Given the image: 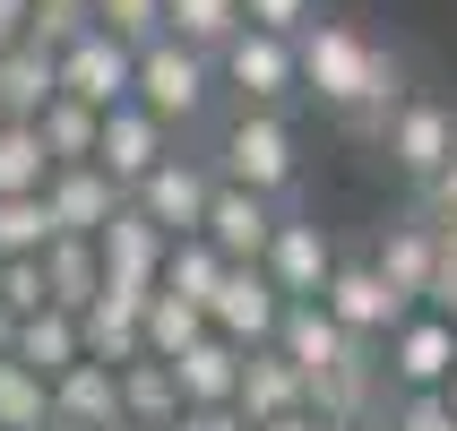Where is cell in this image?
Returning <instances> with one entry per match:
<instances>
[{"label":"cell","instance_id":"cell-17","mask_svg":"<svg viewBox=\"0 0 457 431\" xmlns=\"http://www.w3.org/2000/svg\"><path fill=\"white\" fill-rule=\"evenodd\" d=\"M199 233H207L225 259H259V251H268V233H277V199H259V190H242V181H216Z\"/></svg>","mask_w":457,"mask_h":431},{"label":"cell","instance_id":"cell-28","mask_svg":"<svg viewBox=\"0 0 457 431\" xmlns=\"http://www.w3.org/2000/svg\"><path fill=\"white\" fill-rule=\"evenodd\" d=\"M52 423V380L26 371L18 354H0V431H44Z\"/></svg>","mask_w":457,"mask_h":431},{"label":"cell","instance_id":"cell-36","mask_svg":"<svg viewBox=\"0 0 457 431\" xmlns=\"http://www.w3.org/2000/svg\"><path fill=\"white\" fill-rule=\"evenodd\" d=\"M320 18V0H242V26H268V35H303Z\"/></svg>","mask_w":457,"mask_h":431},{"label":"cell","instance_id":"cell-1","mask_svg":"<svg viewBox=\"0 0 457 431\" xmlns=\"http://www.w3.org/2000/svg\"><path fill=\"white\" fill-rule=\"evenodd\" d=\"M294 70H303V104H320L354 147H371L380 121L406 104V61L380 35H362L354 18H328V9L294 35Z\"/></svg>","mask_w":457,"mask_h":431},{"label":"cell","instance_id":"cell-45","mask_svg":"<svg viewBox=\"0 0 457 431\" xmlns=\"http://www.w3.org/2000/svg\"><path fill=\"white\" fill-rule=\"evenodd\" d=\"M44 431H96V423H70V414H52V423Z\"/></svg>","mask_w":457,"mask_h":431},{"label":"cell","instance_id":"cell-15","mask_svg":"<svg viewBox=\"0 0 457 431\" xmlns=\"http://www.w3.org/2000/svg\"><path fill=\"white\" fill-rule=\"evenodd\" d=\"M121 199H129V190L104 173L96 155H87V164H52V173H44V207H52V225H61V233H104Z\"/></svg>","mask_w":457,"mask_h":431},{"label":"cell","instance_id":"cell-37","mask_svg":"<svg viewBox=\"0 0 457 431\" xmlns=\"http://www.w3.org/2000/svg\"><path fill=\"white\" fill-rule=\"evenodd\" d=\"M164 431H251V414L242 406H181Z\"/></svg>","mask_w":457,"mask_h":431},{"label":"cell","instance_id":"cell-30","mask_svg":"<svg viewBox=\"0 0 457 431\" xmlns=\"http://www.w3.org/2000/svg\"><path fill=\"white\" fill-rule=\"evenodd\" d=\"M138 336H147V354H164V362H173L181 345H190V336H207V311L155 285V294H147V319H138Z\"/></svg>","mask_w":457,"mask_h":431},{"label":"cell","instance_id":"cell-9","mask_svg":"<svg viewBox=\"0 0 457 431\" xmlns=\"http://www.w3.org/2000/svg\"><path fill=\"white\" fill-rule=\"evenodd\" d=\"M320 303L337 311V328H345V336H371V345L414 311L406 294L371 268V251H345V242H337V268H328V285H320Z\"/></svg>","mask_w":457,"mask_h":431},{"label":"cell","instance_id":"cell-4","mask_svg":"<svg viewBox=\"0 0 457 431\" xmlns=\"http://www.w3.org/2000/svg\"><path fill=\"white\" fill-rule=\"evenodd\" d=\"M216 87H225V104H259V112H294V104H303V70H294V35H268V26H233V44L216 52Z\"/></svg>","mask_w":457,"mask_h":431},{"label":"cell","instance_id":"cell-27","mask_svg":"<svg viewBox=\"0 0 457 431\" xmlns=\"http://www.w3.org/2000/svg\"><path fill=\"white\" fill-rule=\"evenodd\" d=\"M35 129H44V155H52V164H87L104 112H96V104H78V95H52L44 112H35Z\"/></svg>","mask_w":457,"mask_h":431},{"label":"cell","instance_id":"cell-33","mask_svg":"<svg viewBox=\"0 0 457 431\" xmlns=\"http://www.w3.org/2000/svg\"><path fill=\"white\" fill-rule=\"evenodd\" d=\"M96 26V9L87 0H35V18H26V44H44V52H70L78 35Z\"/></svg>","mask_w":457,"mask_h":431},{"label":"cell","instance_id":"cell-13","mask_svg":"<svg viewBox=\"0 0 457 431\" xmlns=\"http://www.w3.org/2000/svg\"><path fill=\"white\" fill-rule=\"evenodd\" d=\"M173 147H181V129H164V121H155V112H147L138 95H121L112 112H104V129H96V164H104L112 181H121V190H129V181H147V173H155V164H164Z\"/></svg>","mask_w":457,"mask_h":431},{"label":"cell","instance_id":"cell-22","mask_svg":"<svg viewBox=\"0 0 457 431\" xmlns=\"http://www.w3.org/2000/svg\"><path fill=\"white\" fill-rule=\"evenodd\" d=\"M233 406L251 414V423H268V414H285V406H311V388H303V371H294L277 345H251V354H242V380H233Z\"/></svg>","mask_w":457,"mask_h":431},{"label":"cell","instance_id":"cell-48","mask_svg":"<svg viewBox=\"0 0 457 431\" xmlns=\"http://www.w3.org/2000/svg\"><path fill=\"white\" fill-rule=\"evenodd\" d=\"M440 431H457V414H449V423H440Z\"/></svg>","mask_w":457,"mask_h":431},{"label":"cell","instance_id":"cell-18","mask_svg":"<svg viewBox=\"0 0 457 431\" xmlns=\"http://www.w3.org/2000/svg\"><path fill=\"white\" fill-rule=\"evenodd\" d=\"M242 354L251 345H233V336H190L173 354V380H181V406H233V380H242Z\"/></svg>","mask_w":457,"mask_h":431},{"label":"cell","instance_id":"cell-21","mask_svg":"<svg viewBox=\"0 0 457 431\" xmlns=\"http://www.w3.org/2000/svg\"><path fill=\"white\" fill-rule=\"evenodd\" d=\"M9 354H18L26 371H44V380H61V371L87 354V336H78V311H61V303L26 311V319H18V336H9Z\"/></svg>","mask_w":457,"mask_h":431},{"label":"cell","instance_id":"cell-12","mask_svg":"<svg viewBox=\"0 0 457 431\" xmlns=\"http://www.w3.org/2000/svg\"><path fill=\"white\" fill-rule=\"evenodd\" d=\"M371 268H380L406 303H432V285H440V225L423 216V207H406V216H388V225H371Z\"/></svg>","mask_w":457,"mask_h":431},{"label":"cell","instance_id":"cell-40","mask_svg":"<svg viewBox=\"0 0 457 431\" xmlns=\"http://www.w3.org/2000/svg\"><path fill=\"white\" fill-rule=\"evenodd\" d=\"M251 431H328L311 406H285V414H268V423H251Z\"/></svg>","mask_w":457,"mask_h":431},{"label":"cell","instance_id":"cell-2","mask_svg":"<svg viewBox=\"0 0 457 431\" xmlns=\"http://www.w3.org/2000/svg\"><path fill=\"white\" fill-rule=\"evenodd\" d=\"M207 155H216V181H242V190H259V199H277V207L303 199V138H294V112L233 104L225 121H216V138H207Z\"/></svg>","mask_w":457,"mask_h":431},{"label":"cell","instance_id":"cell-19","mask_svg":"<svg viewBox=\"0 0 457 431\" xmlns=\"http://www.w3.org/2000/svg\"><path fill=\"white\" fill-rule=\"evenodd\" d=\"M138 319H147V294H129V285H104L96 303L78 311V336H87V354H96V362H129V354H147Z\"/></svg>","mask_w":457,"mask_h":431},{"label":"cell","instance_id":"cell-14","mask_svg":"<svg viewBox=\"0 0 457 431\" xmlns=\"http://www.w3.org/2000/svg\"><path fill=\"white\" fill-rule=\"evenodd\" d=\"M164 242L173 233L155 225L147 207H112V225L96 233V251H104V285H129V294H155V277H164Z\"/></svg>","mask_w":457,"mask_h":431},{"label":"cell","instance_id":"cell-29","mask_svg":"<svg viewBox=\"0 0 457 431\" xmlns=\"http://www.w3.org/2000/svg\"><path fill=\"white\" fill-rule=\"evenodd\" d=\"M233 26H242V0H164V35H181L199 52H225Z\"/></svg>","mask_w":457,"mask_h":431},{"label":"cell","instance_id":"cell-16","mask_svg":"<svg viewBox=\"0 0 457 431\" xmlns=\"http://www.w3.org/2000/svg\"><path fill=\"white\" fill-rule=\"evenodd\" d=\"M354 345H371V336H345L328 303H285V319H277V354L303 371V388L320 380V371H337V362L354 354Z\"/></svg>","mask_w":457,"mask_h":431},{"label":"cell","instance_id":"cell-46","mask_svg":"<svg viewBox=\"0 0 457 431\" xmlns=\"http://www.w3.org/2000/svg\"><path fill=\"white\" fill-rule=\"evenodd\" d=\"M440 397H449V414H457V362H449V380H440Z\"/></svg>","mask_w":457,"mask_h":431},{"label":"cell","instance_id":"cell-7","mask_svg":"<svg viewBox=\"0 0 457 431\" xmlns=\"http://www.w3.org/2000/svg\"><path fill=\"white\" fill-rule=\"evenodd\" d=\"M449 362H457V319L432 303H414L397 328L380 336V380L388 397H414V388H440L449 380Z\"/></svg>","mask_w":457,"mask_h":431},{"label":"cell","instance_id":"cell-5","mask_svg":"<svg viewBox=\"0 0 457 431\" xmlns=\"http://www.w3.org/2000/svg\"><path fill=\"white\" fill-rule=\"evenodd\" d=\"M449 147H457V104L414 95V87H406V104L380 121V138H371V155H380V164L406 181V190H423V181L449 164Z\"/></svg>","mask_w":457,"mask_h":431},{"label":"cell","instance_id":"cell-32","mask_svg":"<svg viewBox=\"0 0 457 431\" xmlns=\"http://www.w3.org/2000/svg\"><path fill=\"white\" fill-rule=\"evenodd\" d=\"M52 207H44V190H9V199H0V259L9 251H44L52 242Z\"/></svg>","mask_w":457,"mask_h":431},{"label":"cell","instance_id":"cell-3","mask_svg":"<svg viewBox=\"0 0 457 431\" xmlns=\"http://www.w3.org/2000/svg\"><path fill=\"white\" fill-rule=\"evenodd\" d=\"M129 95L147 104L164 129L199 138L207 112L225 104V87H216V52L181 44V35H147V44H138V87H129Z\"/></svg>","mask_w":457,"mask_h":431},{"label":"cell","instance_id":"cell-39","mask_svg":"<svg viewBox=\"0 0 457 431\" xmlns=\"http://www.w3.org/2000/svg\"><path fill=\"white\" fill-rule=\"evenodd\" d=\"M26 18H35V0H0V52L26 44Z\"/></svg>","mask_w":457,"mask_h":431},{"label":"cell","instance_id":"cell-20","mask_svg":"<svg viewBox=\"0 0 457 431\" xmlns=\"http://www.w3.org/2000/svg\"><path fill=\"white\" fill-rule=\"evenodd\" d=\"M52 414H70V423H96V431H112V423H121V362L78 354L70 371L52 380Z\"/></svg>","mask_w":457,"mask_h":431},{"label":"cell","instance_id":"cell-43","mask_svg":"<svg viewBox=\"0 0 457 431\" xmlns=\"http://www.w3.org/2000/svg\"><path fill=\"white\" fill-rule=\"evenodd\" d=\"M345 431H397V414L380 406V414H362V423H345Z\"/></svg>","mask_w":457,"mask_h":431},{"label":"cell","instance_id":"cell-35","mask_svg":"<svg viewBox=\"0 0 457 431\" xmlns=\"http://www.w3.org/2000/svg\"><path fill=\"white\" fill-rule=\"evenodd\" d=\"M96 9V26H112L121 44H147V35H164V0H87Z\"/></svg>","mask_w":457,"mask_h":431},{"label":"cell","instance_id":"cell-44","mask_svg":"<svg viewBox=\"0 0 457 431\" xmlns=\"http://www.w3.org/2000/svg\"><path fill=\"white\" fill-rule=\"evenodd\" d=\"M9 336H18V311L0 303V354H9Z\"/></svg>","mask_w":457,"mask_h":431},{"label":"cell","instance_id":"cell-38","mask_svg":"<svg viewBox=\"0 0 457 431\" xmlns=\"http://www.w3.org/2000/svg\"><path fill=\"white\" fill-rule=\"evenodd\" d=\"M414 207H423V216H457V147H449V164L414 190Z\"/></svg>","mask_w":457,"mask_h":431},{"label":"cell","instance_id":"cell-24","mask_svg":"<svg viewBox=\"0 0 457 431\" xmlns=\"http://www.w3.org/2000/svg\"><path fill=\"white\" fill-rule=\"evenodd\" d=\"M52 95H61V61H52L44 44H9L0 52V112H9V121H35Z\"/></svg>","mask_w":457,"mask_h":431},{"label":"cell","instance_id":"cell-25","mask_svg":"<svg viewBox=\"0 0 457 431\" xmlns=\"http://www.w3.org/2000/svg\"><path fill=\"white\" fill-rule=\"evenodd\" d=\"M181 414V380L164 354H129L121 362V423H173Z\"/></svg>","mask_w":457,"mask_h":431},{"label":"cell","instance_id":"cell-26","mask_svg":"<svg viewBox=\"0 0 457 431\" xmlns=\"http://www.w3.org/2000/svg\"><path fill=\"white\" fill-rule=\"evenodd\" d=\"M216 277H225V251H216L207 233H173V242H164V277H155L164 294H181V303H199V311H207Z\"/></svg>","mask_w":457,"mask_h":431},{"label":"cell","instance_id":"cell-42","mask_svg":"<svg viewBox=\"0 0 457 431\" xmlns=\"http://www.w3.org/2000/svg\"><path fill=\"white\" fill-rule=\"evenodd\" d=\"M432 311H449V319H457V277H440V285H432Z\"/></svg>","mask_w":457,"mask_h":431},{"label":"cell","instance_id":"cell-41","mask_svg":"<svg viewBox=\"0 0 457 431\" xmlns=\"http://www.w3.org/2000/svg\"><path fill=\"white\" fill-rule=\"evenodd\" d=\"M440 225V277H457V216H432Z\"/></svg>","mask_w":457,"mask_h":431},{"label":"cell","instance_id":"cell-10","mask_svg":"<svg viewBox=\"0 0 457 431\" xmlns=\"http://www.w3.org/2000/svg\"><path fill=\"white\" fill-rule=\"evenodd\" d=\"M277 319H285V294L259 259H225V277L207 294V328L233 336V345H277Z\"/></svg>","mask_w":457,"mask_h":431},{"label":"cell","instance_id":"cell-23","mask_svg":"<svg viewBox=\"0 0 457 431\" xmlns=\"http://www.w3.org/2000/svg\"><path fill=\"white\" fill-rule=\"evenodd\" d=\"M44 294L61 311H87L104 294V251H96V233H52L44 242Z\"/></svg>","mask_w":457,"mask_h":431},{"label":"cell","instance_id":"cell-31","mask_svg":"<svg viewBox=\"0 0 457 431\" xmlns=\"http://www.w3.org/2000/svg\"><path fill=\"white\" fill-rule=\"evenodd\" d=\"M44 173H52L44 129H35V121H9V112H0V199H9V190H44Z\"/></svg>","mask_w":457,"mask_h":431},{"label":"cell","instance_id":"cell-6","mask_svg":"<svg viewBox=\"0 0 457 431\" xmlns=\"http://www.w3.org/2000/svg\"><path fill=\"white\" fill-rule=\"evenodd\" d=\"M207 199H216V155H207V138H181L147 181H129V207H147L164 233H199Z\"/></svg>","mask_w":457,"mask_h":431},{"label":"cell","instance_id":"cell-8","mask_svg":"<svg viewBox=\"0 0 457 431\" xmlns=\"http://www.w3.org/2000/svg\"><path fill=\"white\" fill-rule=\"evenodd\" d=\"M259 268L277 277L285 303H320V285H328V268H337V233L320 225L303 199H294V207H277V233H268Z\"/></svg>","mask_w":457,"mask_h":431},{"label":"cell","instance_id":"cell-34","mask_svg":"<svg viewBox=\"0 0 457 431\" xmlns=\"http://www.w3.org/2000/svg\"><path fill=\"white\" fill-rule=\"evenodd\" d=\"M0 303L18 311V319L52 303V294H44V251H9V259H0Z\"/></svg>","mask_w":457,"mask_h":431},{"label":"cell","instance_id":"cell-11","mask_svg":"<svg viewBox=\"0 0 457 431\" xmlns=\"http://www.w3.org/2000/svg\"><path fill=\"white\" fill-rule=\"evenodd\" d=\"M61 61V95H78V104H96V112H112V104L138 87V44H121L112 26H87L70 52H52Z\"/></svg>","mask_w":457,"mask_h":431},{"label":"cell","instance_id":"cell-47","mask_svg":"<svg viewBox=\"0 0 457 431\" xmlns=\"http://www.w3.org/2000/svg\"><path fill=\"white\" fill-rule=\"evenodd\" d=\"M112 431H164V423H112Z\"/></svg>","mask_w":457,"mask_h":431}]
</instances>
